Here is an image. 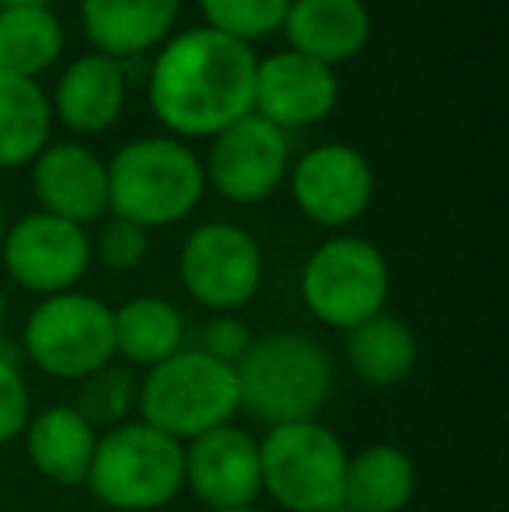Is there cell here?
<instances>
[{
    "mask_svg": "<svg viewBox=\"0 0 509 512\" xmlns=\"http://www.w3.org/2000/svg\"><path fill=\"white\" fill-rule=\"evenodd\" d=\"M126 105V67L112 56H77L56 84L53 112L70 133L95 136L119 122Z\"/></svg>",
    "mask_w": 509,
    "mask_h": 512,
    "instance_id": "obj_16",
    "label": "cell"
},
{
    "mask_svg": "<svg viewBox=\"0 0 509 512\" xmlns=\"http://www.w3.org/2000/svg\"><path fill=\"white\" fill-rule=\"evenodd\" d=\"M185 485L213 512L252 509L262 495L258 443L231 422L196 436L185 450Z\"/></svg>",
    "mask_w": 509,
    "mask_h": 512,
    "instance_id": "obj_13",
    "label": "cell"
},
{
    "mask_svg": "<svg viewBox=\"0 0 509 512\" xmlns=\"http://www.w3.org/2000/svg\"><path fill=\"white\" fill-rule=\"evenodd\" d=\"M112 338H116V352L129 363L157 366L182 349L185 324L168 300L136 297L112 310Z\"/></svg>",
    "mask_w": 509,
    "mask_h": 512,
    "instance_id": "obj_23",
    "label": "cell"
},
{
    "mask_svg": "<svg viewBox=\"0 0 509 512\" xmlns=\"http://www.w3.org/2000/svg\"><path fill=\"white\" fill-rule=\"evenodd\" d=\"M32 418V401L21 373L7 359H0V443H11L28 429Z\"/></svg>",
    "mask_w": 509,
    "mask_h": 512,
    "instance_id": "obj_28",
    "label": "cell"
},
{
    "mask_svg": "<svg viewBox=\"0 0 509 512\" xmlns=\"http://www.w3.org/2000/svg\"><path fill=\"white\" fill-rule=\"evenodd\" d=\"M136 398V384L133 373L123 370V366L109 363L102 370L88 373L81 380V394H77V415L95 429V425H109L116 429L126 418L129 405Z\"/></svg>",
    "mask_w": 509,
    "mask_h": 512,
    "instance_id": "obj_26",
    "label": "cell"
},
{
    "mask_svg": "<svg viewBox=\"0 0 509 512\" xmlns=\"http://www.w3.org/2000/svg\"><path fill=\"white\" fill-rule=\"evenodd\" d=\"M220 512H258V509H220Z\"/></svg>",
    "mask_w": 509,
    "mask_h": 512,
    "instance_id": "obj_32",
    "label": "cell"
},
{
    "mask_svg": "<svg viewBox=\"0 0 509 512\" xmlns=\"http://www.w3.org/2000/svg\"><path fill=\"white\" fill-rule=\"evenodd\" d=\"M178 7L182 0H81V25L98 53L123 63L168 39Z\"/></svg>",
    "mask_w": 509,
    "mask_h": 512,
    "instance_id": "obj_18",
    "label": "cell"
},
{
    "mask_svg": "<svg viewBox=\"0 0 509 512\" xmlns=\"http://www.w3.org/2000/svg\"><path fill=\"white\" fill-rule=\"evenodd\" d=\"M286 168H290L286 133L265 122L262 115L248 112L245 119L231 122L224 133L213 136L206 178L224 199L252 206L283 185Z\"/></svg>",
    "mask_w": 509,
    "mask_h": 512,
    "instance_id": "obj_11",
    "label": "cell"
},
{
    "mask_svg": "<svg viewBox=\"0 0 509 512\" xmlns=\"http://www.w3.org/2000/svg\"><path fill=\"white\" fill-rule=\"evenodd\" d=\"M49 126L53 108L39 84L0 70V168L32 164L46 150Z\"/></svg>",
    "mask_w": 509,
    "mask_h": 512,
    "instance_id": "obj_21",
    "label": "cell"
},
{
    "mask_svg": "<svg viewBox=\"0 0 509 512\" xmlns=\"http://www.w3.org/2000/svg\"><path fill=\"white\" fill-rule=\"evenodd\" d=\"M63 53V25L49 7H7L0 11V70L28 77L49 70Z\"/></svg>",
    "mask_w": 509,
    "mask_h": 512,
    "instance_id": "obj_24",
    "label": "cell"
},
{
    "mask_svg": "<svg viewBox=\"0 0 509 512\" xmlns=\"http://www.w3.org/2000/svg\"><path fill=\"white\" fill-rule=\"evenodd\" d=\"M25 436H28V460H32L42 478H49L53 485L63 488H74L88 481L98 436L77 415V408L56 405L39 411L35 418H28Z\"/></svg>",
    "mask_w": 509,
    "mask_h": 512,
    "instance_id": "obj_19",
    "label": "cell"
},
{
    "mask_svg": "<svg viewBox=\"0 0 509 512\" xmlns=\"http://www.w3.org/2000/svg\"><path fill=\"white\" fill-rule=\"evenodd\" d=\"M178 272L203 307L238 310L262 283V248L238 223H203L185 237Z\"/></svg>",
    "mask_w": 509,
    "mask_h": 512,
    "instance_id": "obj_9",
    "label": "cell"
},
{
    "mask_svg": "<svg viewBox=\"0 0 509 512\" xmlns=\"http://www.w3.org/2000/svg\"><path fill=\"white\" fill-rule=\"evenodd\" d=\"M238 401L269 429L307 422L332 391V363L314 338L297 331H272L252 338L234 366Z\"/></svg>",
    "mask_w": 509,
    "mask_h": 512,
    "instance_id": "obj_2",
    "label": "cell"
},
{
    "mask_svg": "<svg viewBox=\"0 0 509 512\" xmlns=\"http://www.w3.org/2000/svg\"><path fill=\"white\" fill-rule=\"evenodd\" d=\"M346 356L363 384L391 387L415 370L419 345H415V335L405 321L391 314H377L349 331Z\"/></svg>",
    "mask_w": 509,
    "mask_h": 512,
    "instance_id": "obj_22",
    "label": "cell"
},
{
    "mask_svg": "<svg viewBox=\"0 0 509 512\" xmlns=\"http://www.w3.org/2000/svg\"><path fill=\"white\" fill-rule=\"evenodd\" d=\"M335 102H339V77L325 63L307 60L293 49L258 60L255 115L283 133L321 122L332 115Z\"/></svg>",
    "mask_w": 509,
    "mask_h": 512,
    "instance_id": "obj_14",
    "label": "cell"
},
{
    "mask_svg": "<svg viewBox=\"0 0 509 512\" xmlns=\"http://www.w3.org/2000/svg\"><path fill=\"white\" fill-rule=\"evenodd\" d=\"M28 359L56 380H84L116 356L112 307L88 293H56L25 324Z\"/></svg>",
    "mask_w": 509,
    "mask_h": 512,
    "instance_id": "obj_8",
    "label": "cell"
},
{
    "mask_svg": "<svg viewBox=\"0 0 509 512\" xmlns=\"http://www.w3.org/2000/svg\"><path fill=\"white\" fill-rule=\"evenodd\" d=\"M32 164V185L42 213L84 227L109 209V164L84 143L46 147Z\"/></svg>",
    "mask_w": 509,
    "mask_h": 512,
    "instance_id": "obj_15",
    "label": "cell"
},
{
    "mask_svg": "<svg viewBox=\"0 0 509 512\" xmlns=\"http://www.w3.org/2000/svg\"><path fill=\"white\" fill-rule=\"evenodd\" d=\"M203 192V161L171 136L126 143L109 164V209L143 230L185 220Z\"/></svg>",
    "mask_w": 509,
    "mask_h": 512,
    "instance_id": "obj_3",
    "label": "cell"
},
{
    "mask_svg": "<svg viewBox=\"0 0 509 512\" xmlns=\"http://www.w3.org/2000/svg\"><path fill=\"white\" fill-rule=\"evenodd\" d=\"M0 258L7 265V276L21 290L56 297V293H70V286L81 283V276L88 272L91 241L77 223L32 213L4 230Z\"/></svg>",
    "mask_w": 509,
    "mask_h": 512,
    "instance_id": "obj_10",
    "label": "cell"
},
{
    "mask_svg": "<svg viewBox=\"0 0 509 512\" xmlns=\"http://www.w3.org/2000/svg\"><path fill=\"white\" fill-rule=\"evenodd\" d=\"M252 335L238 317H210V321L199 328V352L220 359L227 366H238V359L248 352Z\"/></svg>",
    "mask_w": 509,
    "mask_h": 512,
    "instance_id": "obj_29",
    "label": "cell"
},
{
    "mask_svg": "<svg viewBox=\"0 0 509 512\" xmlns=\"http://www.w3.org/2000/svg\"><path fill=\"white\" fill-rule=\"evenodd\" d=\"M293 0H199L206 14V28L231 35L238 42H255L279 32Z\"/></svg>",
    "mask_w": 509,
    "mask_h": 512,
    "instance_id": "obj_25",
    "label": "cell"
},
{
    "mask_svg": "<svg viewBox=\"0 0 509 512\" xmlns=\"http://www.w3.org/2000/svg\"><path fill=\"white\" fill-rule=\"evenodd\" d=\"M147 230L136 227V223L129 220H112L102 227V234H98V258H102V265H109L112 272H129L136 269V265L147 258Z\"/></svg>",
    "mask_w": 509,
    "mask_h": 512,
    "instance_id": "obj_27",
    "label": "cell"
},
{
    "mask_svg": "<svg viewBox=\"0 0 509 512\" xmlns=\"http://www.w3.org/2000/svg\"><path fill=\"white\" fill-rule=\"evenodd\" d=\"M346 464V446L314 418L276 425L258 443L262 492L290 512L339 509L346 492Z\"/></svg>",
    "mask_w": 509,
    "mask_h": 512,
    "instance_id": "obj_6",
    "label": "cell"
},
{
    "mask_svg": "<svg viewBox=\"0 0 509 512\" xmlns=\"http://www.w3.org/2000/svg\"><path fill=\"white\" fill-rule=\"evenodd\" d=\"M325 512H353V509H346V506H339V509H325Z\"/></svg>",
    "mask_w": 509,
    "mask_h": 512,
    "instance_id": "obj_33",
    "label": "cell"
},
{
    "mask_svg": "<svg viewBox=\"0 0 509 512\" xmlns=\"http://www.w3.org/2000/svg\"><path fill=\"white\" fill-rule=\"evenodd\" d=\"M283 28L293 53L335 67L367 49L370 11L363 0H293Z\"/></svg>",
    "mask_w": 509,
    "mask_h": 512,
    "instance_id": "obj_17",
    "label": "cell"
},
{
    "mask_svg": "<svg viewBox=\"0 0 509 512\" xmlns=\"http://www.w3.org/2000/svg\"><path fill=\"white\" fill-rule=\"evenodd\" d=\"M84 485L109 509H164L185 488V446L147 422H123L98 439Z\"/></svg>",
    "mask_w": 509,
    "mask_h": 512,
    "instance_id": "obj_4",
    "label": "cell"
},
{
    "mask_svg": "<svg viewBox=\"0 0 509 512\" xmlns=\"http://www.w3.org/2000/svg\"><path fill=\"white\" fill-rule=\"evenodd\" d=\"M7 7H49V0H0V11Z\"/></svg>",
    "mask_w": 509,
    "mask_h": 512,
    "instance_id": "obj_30",
    "label": "cell"
},
{
    "mask_svg": "<svg viewBox=\"0 0 509 512\" xmlns=\"http://www.w3.org/2000/svg\"><path fill=\"white\" fill-rule=\"evenodd\" d=\"M258 56L252 46L213 28H189L150 67V108L178 136H217L255 112Z\"/></svg>",
    "mask_w": 509,
    "mask_h": 512,
    "instance_id": "obj_1",
    "label": "cell"
},
{
    "mask_svg": "<svg viewBox=\"0 0 509 512\" xmlns=\"http://www.w3.org/2000/svg\"><path fill=\"white\" fill-rule=\"evenodd\" d=\"M415 495V464L405 450L377 443L349 457L342 506L353 512H401Z\"/></svg>",
    "mask_w": 509,
    "mask_h": 512,
    "instance_id": "obj_20",
    "label": "cell"
},
{
    "mask_svg": "<svg viewBox=\"0 0 509 512\" xmlns=\"http://www.w3.org/2000/svg\"><path fill=\"white\" fill-rule=\"evenodd\" d=\"M391 272L384 255L363 237H332L304 265V304L328 328L353 331L384 314Z\"/></svg>",
    "mask_w": 509,
    "mask_h": 512,
    "instance_id": "obj_7",
    "label": "cell"
},
{
    "mask_svg": "<svg viewBox=\"0 0 509 512\" xmlns=\"http://www.w3.org/2000/svg\"><path fill=\"white\" fill-rule=\"evenodd\" d=\"M136 398L143 422L178 443L220 429L241 408L234 366L199 349H178L164 363L150 366Z\"/></svg>",
    "mask_w": 509,
    "mask_h": 512,
    "instance_id": "obj_5",
    "label": "cell"
},
{
    "mask_svg": "<svg viewBox=\"0 0 509 512\" xmlns=\"http://www.w3.org/2000/svg\"><path fill=\"white\" fill-rule=\"evenodd\" d=\"M4 230H7L4 227V209H0V241H4Z\"/></svg>",
    "mask_w": 509,
    "mask_h": 512,
    "instance_id": "obj_31",
    "label": "cell"
},
{
    "mask_svg": "<svg viewBox=\"0 0 509 512\" xmlns=\"http://www.w3.org/2000/svg\"><path fill=\"white\" fill-rule=\"evenodd\" d=\"M290 189L307 220L321 227H346L374 203V168L356 147L321 143L293 164Z\"/></svg>",
    "mask_w": 509,
    "mask_h": 512,
    "instance_id": "obj_12",
    "label": "cell"
}]
</instances>
